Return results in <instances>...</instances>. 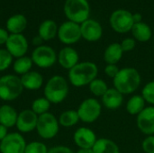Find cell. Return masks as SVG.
Wrapping results in <instances>:
<instances>
[{"mask_svg":"<svg viewBox=\"0 0 154 153\" xmlns=\"http://www.w3.org/2000/svg\"><path fill=\"white\" fill-rule=\"evenodd\" d=\"M98 68L96 63L91 61L79 62L69 70V80L76 87L88 86L95 78H97Z\"/></svg>","mask_w":154,"mask_h":153,"instance_id":"obj_1","label":"cell"},{"mask_svg":"<svg viewBox=\"0 0 154 153\" xmlns=\"http://www.w3.org/2000/svg\"><path fill=\"white\" fill-rule=\"evenodd\" d=\"M140 72L131 67L120 69L116 77L113 79L114 87L123 95H130L135 92L141 85Z\"/></svg>","mask_w":154,"mask_h":153,"instance_id":"obj_2","label":"cell"},{"mask_svg":"<svg viewBox=\"0 0 154 153\" xmlns=\"http://www.w3.org/2000/svg\"><path fill=\"white\" fill-rule=\"evenodd\" d=\"M44 97L51 104L62 103L69 95V84L67 79L60 75L51 77L46 83L43 89Z\"/></svg>","mask_w":154,"mask_h":153,"instance_id":"obj_3","label":"cell"},{"mask_svg":"<svg viewBox=\"0 0 154 153\" xmlns=\"http://www.w3.org/2000/svg\"><path fill=\"white\" fill-rule=\"evenodd\" d=\"M23 89L21 78L17 75L8 74L0 78V99L3 101L15 100L22 95Z\"/></svg>","mask_w":154,"mask_h":153,"instance_id":"obj_4","label":"cell"},{"mask_svg":"<svg viewBox=\"0 0 154 153\" xmlns=\"http://www.w3.org/2000/svg\"><path fill=\"white\" fill-rule=\"evenodd\" d=\"M89 10L88 0H66L64 5L66 16L76 23L87 21L88 19Z\"/></svg>","mask_w":154,"mask_h":153,"instance_id":"obj_5","label":"cell"},{"mask_svg":"<svg viewBox=\"0 0 154 153\" xmlns=\"http://www.w3.org/2000/svg\"><path fill=\"white\" fill-rule=\"evenodd\" d=\"M60 129L59 120L51 113H46L38 116L36 131L39 136L44 140L54 138Z\"/></svg>","mask_w":154,"mask_h":153,"instance_id":"obj_6","label":"cell"},{"mask_svg":"<svg viewBox=\"0 0 154 153\" xmlns=\"http://www.w3.org/2000/svg\"><path fill=\"white\" fill-rule=\"evenodd\" d=\"M79 120L86 124H91L97 121L102 112V105L94 97L83 100L78 107Z\"/></svg>","mask_w":154,"mask_h":153,"instance_id":"obj_7","label":"cell"},{"mask_svg":"<svg viewBox=\"0 0 154 153\" xmlns=\"http://www.w3.org/2000/svg\"><path fill=\"white\" fill-rule=\"evenodd\" d=\"M32 60L33 64L41 69H48L52 67L57 61V54L55 50L46 45L36 47L32 53Z\"/></svg>","mask_w":154,"mask_h":153,"instance_id":"obj_8","label":"cell"},{"mask_svg":"<svg viewBox=\"0 0 154 153\" xmlns=\"http://www.w3.org/2000/svg\"><path fill=\"white\" fill-rule=\"evenodd\" d=\"M110 23L116 32L121 33L131 31L134 24L133 14L129 11L124 9H118L112 14Z\"/></svg>","mask_w":154,"mask_h":153,"instance_id":"obj_9","label":"cell"},{"mask_svg":"<svg viewBox=\"0 0 154 153\" xmlns=\"http://www.w3.org/2000/svg\"><path fill=\"white\" fill-rule=\"evenodd\" d=\"M26 144L27 143L21 133H11L0 142V152L23 153Z\"/></svg>","mask_w":154,"mask_h":153,"instance_id":"obj_10","label":"cell"},{"mask_svg":"<svg viewBox=\"0 0 154 153\" xmlns=\"http://www.w3.org/2000/svg\"><path fill=\"white\" fill-rule=\"evenodd\" d=\"M58 37L64 44H73L77 42L82 37L80 25L71 21L63 23L58 29Z\"/></svg>","mask_w":154,"mask_h":153,"instance_id":"obj_11","label":"cell"},{"mask_svg":"<svg viewBox=\"0 0 154 153\" xmlns=\"http://www.w3.org/2000/svg\"><path fill=\"white\" fill-rule=\"evenodd\" d=\"M6 50L14 58H21L25 56L28 50V41L22 34H10L5 43Z\"/></svg>","mask_w":154,"mask_h":153,"instance_id":"obj_12","label":"cell"},{"mask_svg":"<svg viewBox=\"0 0 154 153\" xmlns=\"http://www.w3.org/2000/svg\"><path fill=\"white\" fill-rule=\"evenodd\" d=\"M136 125L146 136L154 135V106H146L136 116Z\"/></svg>","mask_w":154,"mask_h":153,"instance_id":"obj_13","label":"cell"},{"mask_svg":"<svg viewBox=\"0 0 154 153\" xmlns=\"http://www.w3.org/2000/svg\"><path fill=\"white\" fill-rule=\"evenodd\" d=\"M38 115L32 109H24L18 114L16 128L21 133H31L36 129Z\"/></svg>","mask_w":154,"mask_h":153,"instance_id":"obj_14","label":"cell"},{"mask_svg":"<svg viewBox=\"0 0 154 153\" xmlns=\"http://www.w3.org/2000/svg\"><path fill=\"white\" fill-rule=\"evenodd\" d=\"M73 140L79 149H92L97 138L94 131L90 128L79 127L75 131Z\"/></svg>","mask_w":154,"mask_h":153,"instance_id":"obj_15","label":"cell"},{"mask_svg":"<svg viewBox=\"0 0 154 153\" xmlns=\"http://www.w3.org/2000/svg\"><path fill=\"white\" fill-rule=\"evenodd\" d=\"M81 36L88 41H96L102 37V26L97 21L88 19L80 25Z\"/></svg>","mask_w":154,"mask_h":153,"instance_id":"obj_16","label":"cell"},{"mask_svg":"<svg viewBox=\"0 0 154 153\" xmlns=\"http://www.w3.org/2000/svg\"><path fill=\"white\" fill-rule=\"evenodd\" d=\"M57 60L63 69L69 70L79 63V56L75 49L71 47H65L60 50Z\"/></svg>","mask_w":154,"mask_h":153,"instance_id":"obj_17","label":"cell"},{"mask_svg":"<svg viewBox=\"0 0 154 153\" xmlns=\"http://www.w3.org/2000/svg\"><path fill=\"white\" fill-rule=\"evenodd\" d=\"M103 106L108 110H116L123 105L124 95L115 87L108 88L105 95L101 97Z\"/></svg>","mask_w":154,"mask_h":153,"instance_id":"obj_18","label":"cell"},{"mask_svg":"<svg viewBox=\"0 0 154 153\" xmlns=\"http://www.w3.org/2000/svg\"><path fill=\"white\" fill-rule=\"evenodd\" d=\"M21 82L24 89L30 91L39 90L43 85V77L37 71H29L20 77Z\"/></svg>","mask_w":154,"mask_h":153,"instance_id":"obj_19","label":"cell"},{"mask_svg":"<svg viewBox=\"0 0 154 153\" xmlns=\"http://www.w3.org/2000/svg\"><path fill=\"white\" fill-rule=\"evenodd\" d=\"M18 114L10 105H2L0 106V124L6 128L15 126Z\"/></svg>","mask_w":154,"mask_h":153,"instance_id":"obj_20","label":"cell"},{"mask_svg":"<svg viewBox=\"0 0 154 153\" xmlns=\"http://www.w3.org/2000/svg\"><path fill=\"white\" fill-rule=\"evenodd\" d=\"M124 51L121 47L120 43L114 42L107 46L104 52V60L106 62V64H117L122 57H123Z\"/></svg>","mask_w":154,"mask_h":153,"instance_id":"obj_21","label":"cell"},{"mask_svg":"<svg viewBox=\"0 0 154 153\" xmlns=\"http://www.w3.org/2000/svg\"><path fill=\"white\" fill-rule=\"evenodd\" d=\"M27 26V19L23 14H14L6 22L7 32L11 34H19L21 33Z\"/></svg>","mask_w":154,"mask_h":153,"instance_id":"obj_22","label":"cell"},{"mask_svg":"<svg viewBox=\"0 0 154 153\" xmlns=\"http://www.w3.org/2000/svg\"><path fill=\"white\" fill-rule=\"evenodd\" d=\"M94 153H120L118 145L107 138H99L92 148Z\"/></svg>","mask_w":154,"mask_h":153,"instance_id":"obj_23","label":"cell"},{"mask_svg":"<svg viewBox=\"0 0 154 153\" xmlns=\"http://www.w3.org/2000/svg\"><path fill=\"white\" fill-rule=\"evenodd\" d=\"M58 34V27L54 21L45 20L39 27V36L43 41H50Z\"/></svg>","mask_w":154,"mask_h":153,"instance_id":"obj_24","label":"cell"},{"mask_svg":"<svg viewBox=\"0 0 154 153\" xmlns=\"http://www.w3.org/2000/svg\"><path fill=\"white\" fill-rule=\"evenodd\" d=\"M146 107V102L140 95H134L126 103V111L131 115H138Z\"/></svg>","mask_w":154,"mask_h":153,"instance_id":"obj_25","label":"cell"},{"mask_svg":"<svg viewBox=\"0 0 154 153\" xmlns=\"http://www.w3.org/2000/svg\"><path fill=\"white\" fill-rule=\"evenodd\" d=\"M132 32L134 37L142 42H145L149 41L152 37V30L150 26L143 22L134 23L133 28H132Z\"/></svg>","mask_w":154,"mask_h":153,"instance_id":"obj_26","label":"cell"},{"mask_svg":"<svg viewBox=\"0 0 154 153\" xmlns=\"http://www.w3.org/2000/svg\"><path fill=\"white\" fill-rule=\"evenodd\" d=\"M33 65V62L32 60L31 57L23 56L21 58H17L13 64V69L16 73L17 76H23L29 71H31V69Z\"/></svg>","mask_w":154,"mask_h":153,"instance_id":"obj_27","label":"cell"},{"mask_svg":"<svg viewBox=\"0 0 154 153\" xmlns=\"http://www.w3.org/2000/svg\"><path fill=\"white\" fill-rule=\"evenodd\" d=\"M59 124L60 126L69 128V127H72L74 125H76L79 120V115L77 110H67L64 111L63 113L60 114V117H59Z\"/></svg>","mask_w":154,"mask_h":153,"instance_id":"obj_28","label":"cell"},{"mask_svg":"<svg viewBox=\"0 0 154 153\" xmlns=\"http://www.w3.org/2000/svg\"><path fill=\"white\" fill-rule=\"evenodd\" d=\"M88 88L93 96L97 97H102L109 87L102 78H97L88 85Z\"/></svg>","mask_w":154,"mask_h":153,"instance_id":"obj_29","label":"cell"},{"mask_svg":"<svg viewBox=\"0 0 154 153\" xmlns=\"http://www.w3.org/2000/svg\"><path fill=\"white\" fill-rule=\"evenodd\" d=\"M51 103L50 101L45 98V97H39L36 98L35 100L32 101V106H31V109L39 116L42 115L43 114L49 113V109L51 107Z\"/></svg>","mask_w":154,"mask_h":153,"instance_id":"obj_30","label":"cell"},{"mask_svg":"<svg viewBox=\"0 0 154 153\" xmlns=\"http://www.w3.org/2000/svg\"><path fill=\"white\" fill-rule=\"evenodd\" d=\"M141 96L146 103L154 106V80L148 82L142 89Z\"/></svg>","mask_w":154,"mask_h":153,"instance_id":"obj_31","label":"cell"},{"mask_svg":"<svg viewBox=\"0 0 154 153\" xmlns=\"http://www.w3.org/2000/svg\"><path fill=\"white\" fill-rule=\"evenodd\" d=\"M49 149L41 142H32L26 144L24 153H48Z\"/></svg>","mask_w":154,"mask_h":153,"instance_id":"obj_32","label":"cell"},{"mask_svg":"<svg viewBox=\"0 0 154 153\" xmlns=\"http://www.w3.org/2000/svg\"><path fill=\"white\" fill-rule=\"evenodd\" d=\"M13 58L6 49H0V71H5L12 65Z\"/></svg>","mask_w":154,"mask_h":153,"instance_id":"obj_33","label":"cell"},{"mask_svg":"<svg viewBox=\"0 0 154 153\" xmlns=\"http://www.w3.org/2000/svg\"><path fill=\"white\" fill-rule=\"evenodd\" d=\"M142 149L145 153H154V135L146 136L143 141Z\"/></svg>","mask_w":154,"mask_h":153,"instance_id":"obj_34","label":"cell"},{"mask_svg":"<svg viewBox=\"0 0 154 153\" xmlns=\"http://www.w3.org/2000/svg\"><path fill=\"white\" fill-rule=\"evenodd\" d=\"M120 69L117 67V65L116 64H107L105 68V74L110 78H115L116 77V75L118 74Z\"/></svg>","mask_w":154,"mask_h":153,"instance_id":"obj_35","label":"cell"},{"mask_svg":"<svg viewBox=\"0 0 154 153\" xmlns=\"http://www.w3.org/2000/svg\"><path fill=\"white\" fill-rule=\"evenodd\" d=\"M120 44H121V47L123 49V51L128 52V51H131L134 49L135 41L133 38H126V39L123 40V41Z\"/></svg>","mask_w":154,"mask_h":153,"instance_id":"obj_36","label":"cell"},{"mask_svg":"<svg viewBox=\"0 0 154 153\" xmlns=\"http://www.w3.org/2000/svg\"><path fill=\"white\" fill-rule=\"evenodd\" d=\"M48 153H75L70 148L67 147V146H63V145H59V146H55L51 148Z\"/></svg>","mask_w":154,"mask_h":153,"instance_id":"obj_37","label":"cell"},{"mask_svg":"<svg viewBox=\"0 0 154 153\" xmlns=\"http://www.w3.org/2000/svg\"><path fill=\"white\" fill-rule=\"evenodd\" d=\"M9 38V34L8 32L3 28H0V45L5 44L7 40Z\"/></svg>","mask_w":154,"mask_h":153,"instance_id":"obj_38","label":"cell"},{"mask_svg":"<svg viewBox=\"0 0 154 153\" xmlns=\"http://www.w3.org/2000/svg\"><path fill=\"white\" fill-rule=\"evenodd\" d=\"M8 128L4 126L3 124H0V142L5 139V137L8 134Z\"/></svg>","mask_w":154,"mask_h":153,"instance_id":"obj_39","label":"cell"},{"mask_svg":"<svg viewBox=\"0 0 154 153\" xmlns=\"http://www.w3.org/2000/svg\"><path fill=\"white\" fill-rule=\"evenodd\" d=\"M43 41V40L38 35V36H36V37H34L33 39H32V43L34 44V45H36L37 47H39V46H41V44H42V42Z\"/></svg>","mask_w":154,"mask_h":153,"instance_id":"obj_40","label":"cell"},{"mask_svg":"<svg viewBox=\"0 0 154 153\" xmlns=\"http://www.w3.org/2000/svg\"><path fill=\"white\" fill-rule=\"evenodd\" d=\"M133 20H134V23H141L142 22V15L138 13L136 14H133Z\"/></svg>","mask_w":154,"mask_h":153,"instance_id":"obj_41","label":"cell"},{"mask_svg":"<svg viewBox=\"0 0 154 153\" xmlns=\"http://www.w3.org/2000/svg\"><path fill=\"white\" fill-rule=\"evenodd\" d=\"M76 153H94L92 149H79Z\"/></svg>","mask_w":154,"mask_h":153,"instance_id":"obj_42","label":"cell"},{"mask_svg":"<svg viewBox=\"0 0 154 153\" xmlns=\"http://www.w3.org/2000/svg\"><path fill=\"white\" fill-rule=\"evenodd\" d=\"M23 153H24V152H23Z\"/></svg>","mask_w":154,"mask_h":153,"instance_id":"obj_43","label":"cell"}]
</instances>
